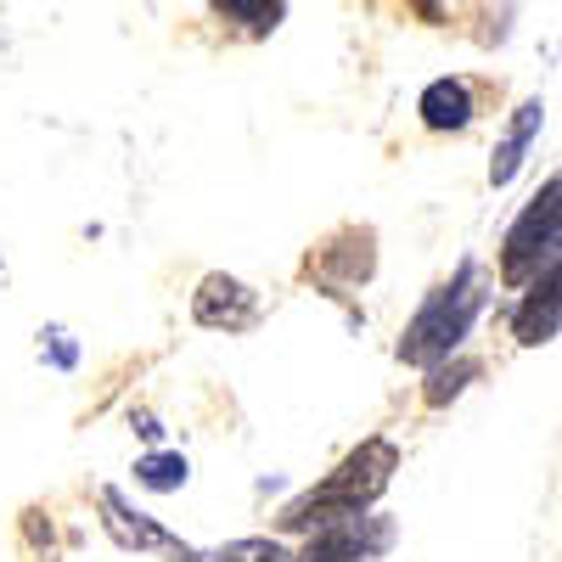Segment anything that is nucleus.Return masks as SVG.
I'll return each mask as SVG.
<instances>
[{"mask_svg": "<svg viewBox=\"0 0 562 562\" xmlns=\"http://www.w3.org/2000/svg\"><path fill=\"white\" fill-rule=\"evenodd\" d=\"M135 479L147 490H180L186 484V456H147L135 467Z\"/></svg>", "mask_w": 562, "mask_h": 562, "instance_id": "nucleus-11", "label": "nucleus"}, {"mask_svg": "<svg viewBox=\"0 0 562 562\" xmlns=\"http://www.w3.org/2000/svg\"><path fill=\"white\" fill-rule=\"evenodd\" d=\"M394 546V518H378V512H360V518H333L315 524L304 540L299 562H378Z\"/></svg>", "mask_w": 562, "mask_h": 562, "instance_id": "nucleus-4", "label": "nucleus"}, {"mask_svg": "<svg viewBox=\"0 0 562 562\" xmlns=\"http://www.w3.org/2000/svg\"><path fill=\"white\" fill-rule=\"evenodd\" d=\"M400 467L394 439H366L355 456H344V467L333 479H321L304 501H293L281 512V529H315V524H333V518H360V512L378 501Z\"/></svg>", "mask_w": 562, "mask_h": 562, "instance_id": "nucleus-2", "label": "nucleus"}, {"mask_svg": "<svg viewBox=\"0 0 562 562\" xmlns=\"http://www.w3.org/2000/svg\"><path fill=\"white\" fill-rule=\"evenodd\" d=\"M479 378V360H456V366H434V378H428V389H422V400L428 405H450L467 383Z\"/></svg>", "mask_w": 562, "mask_h": 562, "instance_id": "nucleus-10", "label": "nucleus"}, {"mask_svg": "<svg viewBox=\"0 0 562 562\" xmlns=\"http://www.w3.org/2000/svg\"><path fill=\"white\" fill-rule=\"evenodd\" d=\"M540 124H546V102H540V97L512 113L501 147H495V158H490V186H512V180H518V169H524V158H529V147H535Z\"/></svg>", "mask_w": 562, "mask_h": 562, "instance_id": "nucleus-8", "label": "nucleus"}, {"mask_svg": "<svg viewBox=\"0 0 562 562\" xmlns=\"http://www.w3.org/2000/svg\"><path fill=\"white\" fill-rule=\"evenodd\" d=\"M416 113H422L428 130H461L467 119H473V90H467V79H434L428 90H422Z\"/></svg>", "mask_w": 562, "mask_h": 562, "instance_id": "nucleus-9", "label": "nucleus"}, {"mask_svg": "<svg viewBox=\"0 0 562 562\" xmlns=\"http://www.w3.org/2000/svg\"><path fill=\"white\" fill-rule=\"evenodd\" d=\"M512 333H518V344H529V349H540L562 333V259H551L529 281V293L518 299V310H512Z\"/></svg>", "mask_w": 562, "mask_h": 562, "instance_id": "nucleus-5", "label": "nucleus"}, {"mask_svg": "<svg viewBox=\"0 0 562 562\" xmlns=\"http://www.w3.org/2000/svg\"><path fill=\"white\" fill-rule=\"evenodd\" d=\"M551 259H562V175H551L529 198V209L512 220L506 243H501V281L529 288Z\"/></svg>", "mask_w": 562, "mask_h": 562, "instance_id": "nucleus-3", "label": "nucleus"}, {"mask_svg": "<svg viewBox=\"0 0 562 562\" xmlns=\"http://www.w3.org/2000/svg\"><path fill=\"white\" fill-rule=\"evenodd\" d=\"M214 12H220V18H254L248 29H276V23H281V7H243V0H220Z\"/></svg>", "mask_w": 562, "mask_h": 562, "instance_id": "nucleus-13", "label": "nucleus"}, {"mask_svg": "<svg viewBox=\"0 0 562 562\" xmlns=\"http://www.w3.org/2000/svg\"><path fill=\"white\" fill-rule=\"evenodd\" d=\"M479 310H484V270L467 259V265H456V276L445 281V288H434L428 304L411 315L405 338H400V360L405 366H428V371L445 366L461 349V338L473 333Z\"/></svg>", "mask_w": 562, "mask_h": 562, "instance_id": "nucleus-1", "label": "nucleus"}, {"mask_svg": "<svg viewBox=\"0 0 562 562\" xmlns=\"http://www.w3.org/2000/svg\"><path fill=\"white\" fill-rule=\"evenodd\" d=\"M214 562H299V557L281 540H237V546L214 551Z\"/></svg>", "mask_w": 562, "mask_h": 562, "instance_id": "nucleus-12", "label": "nucleus"}, {"mask_svg": "<svg viewBox=\"0 0 562 562\" xmlns=\"http://www.w3.org/2000/svg\"><path fill=\"white\" fill-rule=\"evenodd\" d=\"M198 326H220V333H243L259 321V293L243 288L237 276H203V288L192 299Z\"/></svg>", "mask_w": 562, "mask_h": 562, "instance_id": "nucleus-7", "label": "nucleus"}, {"mask_svg": "<svg viewBox=\"0 0 562 562\" xmlns=\"http://www.w3.org/2000/svg\"><path fill=\"white\" fill-rule=\"evenodd\" d=\"M102 518H108V535L119 540V546H135V551H164V557H175V562H198L203 551L198 546H186V540H175L169 529H158L147 512H135L119 490H102Z\"/></svg>", "mask_w": 562, "mask_h": 562, "instance_id": "nucleus-6", "label": "nucleus"}]
</instances>
